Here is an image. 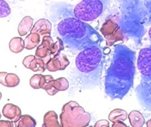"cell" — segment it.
Returning <instances> with one entry per match:
<instances>
[{
	"mask_svg": "<svg viewBox=\"0 0 151 127\" xmlns=\"http://www.w3.org/2000/svg\"><path fill=\"white\" fill-rule=\"evenodd\" d=\"M135 60L133 50L124 45H114L104 78L105 93L111 99H122L133 86Z\"/></svg>",
	"mask_w": 151,
	"mask_h": 127,
	"instance_id": "obj_1",
	"label": "cell"
},
{
	"mask_svg": "<svg viewBox=\"0 0 151 127\" xmlns=\"http://www.w3.org/2000/svg\"><path fill=\"white\" fill-rule=\"evenodd\" d=\"M57 29L63 42L74 50L82 51L93 46H100L103 41L101 35L90 25L75 17L61 20Z\"/></svg>",
	"mask_w": 151,
	"mask_h": 127,
	"instance_id": "obj_2",
	"label": "cell"
},
{
	"mask_svg": "<svg viewBox=\"0 0 151 127\" xmlns=\"http://www.w3.org/2000/svg\"><path fill=\"white\" fill-rule=\"evenodd\" d=\"M104 63L103 50L100 46H93L80 51L76 58L78 71L85 74L100 72Z\"/></svg>",
	"mask_w": 151,
	"mask_h": 127,
	"instance_id": "obj_3",
	"label": "cell"
},
{
	"mask_svg": "<svg viewBox=\"0 0 151 127\" xmlns=\"http://www.w3.org/2000/svg\"><path fill=\"white\" fill-rule=\"evenodd\" d=\"M60 119L61 127H87L91 115L77 102L71 101L63 105Z\"/></svg>",
	"mask_w": 151,
	"mask_h": 127,
	"instance_id": "obj_4",
	"label": "cell"
},
{
	"mask_svg": "<svg viewBox=\"0 0 151 127\" xmlns=\"http://www.w3.org/2000/svg\"><path fill=\"white\" fill-rule=\"evenodd\" d=\"M103 0H82L74 9V17L84 22L93 21L104 12Z\"/></svg>",
	"mask_w": 151,
	"mask_h": 127,
	"instance_id": "obj_5",
	"label": "cell"
},
{
	"mask_svg": "<svg viewBox=\"0 0 151 127\" xmlns=\"http://www.w3.org/2000/svg\"><path fill=\"white\" fill-rule=\"evenodd\" d=\"M136 92L140 105L151 112V77L143 76Z\"/></svg>",
	"mask_w": 151,
	"mask_h": 127,
	"instance_id": "obj_6",
	"label": "cell"
},
{
	"mask_svg": "<svg viewBox=\"0 0 151 127\" xmlns=\"http://www.w3.org/2000/svg\"><path fill=\"white\" fill-rule=\"evenodd\" d=\"M137 66L142 76L151 77V47L140 50L137 59Z\"/></svg>",
	"mask_w": 151,
	"mask_h": 127,
	"instance_id": "obj_7",
	"label": "cell"
},
{
	"mask_svg": "<svg viewBox=\"0 0 151 127\" xmlns=\"http://www.w3.org/2000/svg\"><path fill=\"white\" fill-rule=\"evenodd\" d=\"M51 58L42 59L35 55H28L25 57L22 61V64L27 68L34 72L40 71L44 72L47 69V63Z\"/></svg>",
	"mask_w": 151,
	"mask_h": 127,
	"instance_id": "obj_8",
	"label": "cell"
},
{
	"mask_svg": "<svg viewBox=\"0 0 151 127\" xmlns=\"http://www.w3.org/2000/svg\"><path fill=\"white\" fill-rule=\"evenodd\" d=\"M70 64V61L64 54L60 53L52 56L47 63V69L50 72L64 70Z\"/></svg>",
	"mask_w": 151,
	"mask_h": 127,
	"instance_id": "obj_9",
	"label": "cell"
},
{
	"mask_svg": "<svg viewBox=\"0 0 151 127\" xmlns=\"http://www.w3.org/2000/svg\"><path fill=\"white\" fill-rule=\"evenodd\" d=\"M52 29V24L47 19L38 20L31 29V32L38 34L41 36L50 35Z\"/></svg>",
	"mask_w": 151,
	"mask_h": 127,
	"instance_id": "obj_10",
	"label": "cell"
},
{
	"mask_svg": "<svg viewBox=\"0 0 151 127\" xmlns=\"http://www.w3.org/2000/svg\"><path fill=\"white\" fill-rule=\"evenodd\" d=\"M2 115L6 118L15 122L21 116V110L15 105L6 103L2 108Z\"/></svg>",
	"mask_w": 151,
	"mask_h": 127,
	"instance_id": "obj_11",
	"label": "cell"
},
{
	"mask_svg": "<svg viewBox=\"0 0 151 127\" xmlns=\"http://www.w3.org/2000/svg\"><path fill=\"white\" fill-rule=\"evenodd\" d=\"M20 79L13 73L0 72V83L8 88H14L19 85Z\"/></svg>",
	"mask_w": 151,
	"mask_h": 127,
	"instance_id": "obj_12",
	"label": "cell"
},
{
	"mask_svg": "<svg viewBox=\"0 0 151 127\" xmlns=\"http://www.w3.org/2000/svg\"><path fill=\"white\" fill-rule=\"evenodd\" d=\"M54 79L52 76L50 75H42L40 81V88L44 89L50 95H54L58 91H57L54 87Z\"/></svg>",
	"mask_w": 151,
	"mask_h": 127,
	"instance_id": "obj_13",
	"label": "cell"
},
{
	"mask_svg": "<svg viewBox=\"0 0 151 127\" xmlns=\"http://www.w3.org/2000/svg\"><path fill=\"white\" fill-rule=\"evenodd\" d=\"M42 127H61L58 121V115L54 111H50L45 113Z\"/></svg>",
	"mask_w": 151,
	"mask_h": 127,
	"instance_id": "obj_14",
	"label": "cell"
},
{
	"mask_svg": "<svg viewBox=\"0 0 151 127\" xmlns=\"http://www.w3.org/2000/svg\"><path fill=\"white\" fill-rule=\"evenodd\" d=\"M130 123L132 127H142L145 122L143 115L138 111H132L128 115Z\"/></svg>",
	"mask_w": 151,
	"mask_h": 127,
	"instance_id": "obj_15",
	"label": "cell"
},
{
	"mask_svg": "<svg viewBox=\"0 0 151 127\" xmlns=\"http://www.w3.org/2000/svg\"><path fill=\"white\" fill-rule=\"evenodd\" d=\"M33 25V19L29 16H25L20 22L18 32L20 36H25L31 30Z\"/></svg>",
	"mask_w": 151,
	"mask_h": 127,
	"instance_id": "obj_16",
	"label": "cell"
},
{
	"mask_svg": "<svg viewBox=\"0 0 151 127\" xmlns=\"http://www.w3.org/2000/svg\"><path fill=\"white\" fill-rule=\"evenodd\" d=\"M41 36L35 32H31L24 39L25 48L31 50L35 48L40 43Z\"/></svg>",
	"mask_w": 151,
	"mask_h": 127,
	"instance_id": "obj_17",
	"label": "cell"
},
{
	"mask_svg": "<svg viewBox=\"0 0 151 127\" xmlns=\"http://www.w3.org/2000/svg\"><path fill=\"white\" fill-rule=\"evenodd\" d=\"M15 123V127H35L37 122L35 120L29 115H23Z\"/></svg>",
	"mask_w": 151,
	"mask_h": 127,
	"instance_id": "obj_18",
	"label": "cell"
},
{
	"mask_svg": "<svg viewBox=\"0 0 151 127\" xmlns=\"http://www.w3.org/2000/svg\"><path fill=\"white\" fill-rule=\"evenodd\" d=\"M9 48L12 52L19 53L25 48L24 40L21 37H14L11 39L9 43Z\"/></svg>",
	"mask_w": 151,
	"mask_h": 127,
	"instance_id": "obj_19",
	"label": "cell"
},
{
	"mask_svg": "<svg viewBox=\"0 0 151 127\" xmlns=\"http://www.w3.org/2000/svg\"><path fill=\"white\" fill-rule=\"evenodd\" d=\"M127 118V113L121 109H115L109 115V119L113 123L118 121H124Z\"/></svg>",
	"mask_w": 151,
	"mask_h": 127,
	"instance_id": "obj_20",
	"label": "cell"
},
{
	"mask_svg": "<svg viewBox=\"0 0 151 127\" xmlns=\"http://www.w3.org/2000/svg\"><path fill=\"white\" fill-rule=\"evenodd\" d=\"M53 85L57 91H64L68 88L69 83L66 78L61 77L54 79Z\"/></svg>",
	"mask_w": 151,
	"mask_h": 127,
	"instance_id": "obj_21",
	"label": "cell"
},
{
	"mask_svg": "<svg viewBox=\"0 0 151 127\" xmlns=\"http://www.w3.org/2000/svg\"><path fill=\"white\" fill-rule=\"evenodd\" d=\"M64 46L63 41L61 38L57 37V41L55 42H54L50 52L51 56H54L56 55L59 54L63 50H64Z\"/></svg>",
	"mask_w": 151,
	"mask_h": 127,
	"instance_id": "obj_22",
	"label": "cell"
},
{
	"mask_svg": "<svg viewBox=\"0 0 151 127\" xmlns=\"http://www.w3.org/2000/svg\"><path fill=\"white\" fill-rule=\"evenodd\" d=\"M35 56L42 59L51 58V55L50 54V51L47 49L46 48L41 46V45H38L37 48L35 53Z\"/></svg>",
	"mask_w": 151,
	"mask_h": 127,
	"instance_id": "obj_23",
	"label": "cell"
},
{
	"mask_svg": "<svg viewBox=\"0 0 151 127\" xmlns=\"http://www.w3.org/2000/svg\"><path fill=\"white\" fill-rule=\"evenodd\" d=\"M11 12V8L8 4L4 0H0V18L8 16Z\"/></svg>",
	"mask_w": 151,
	"mask_h": 127,
	"instance_id": "obj_24",
	"label": "cell"
},
{
	"mask_svg": "<svg viewBox=\"0 0 151 127\" xmlns=\"http://www.w3.org/2000/svg\"><path fill=\"white\" fill-rule=\"evenodd\" d=\"M42 76V74H35L29 80V85L33 89H40L39 83Z\"/></svg>",
	"mask_w": 151,
	"mask_h": 127,
	"instance_id": "obj_25",
	"label": "cell"
},
{
	"mask_svg": "<svg viewBox=\"0 0 151 127\" xmlns=\"http://www.w3.org/2000/svg\"><path fill=\"white\" fill-rule=\"evenodd\" d=\"M54 44V41L50 35H45L42 37V42L40 44L41 46L46 48L50 51Z\"/></svg>",
	"mask_w": 151,
	"mask_h": 127,
	"instance_id": "obj_26",
	"label": "cell"
},
{
	"mask_svg": "<svg viewBox=\"0 0 151 127\" xmlns=\"http://www.w3.org/2000/svg\"><path fill=\"white\" fill-rule=\"evenodd\" d=\"M94 127H110V126H109V123L107 120L102 119L96 122Z\"/></svg>",
	"mask_w": 151,
	"mask_h": 127,
	"instance_id": "obj_27",
	"label": "cell"
},
{
	"mask_svg": "<svg viewBox=\"0 0 151 127\" xmlns=\"http://www.w3.org/2000/svg\"><path fill=\"white\" fill-rule=\"evenodd\" d=\"M144 5L148 12L150 21H151V0H144Z\"/></svg>",
	"mask_w": 151,
	"mask_h": 127,
	"instance_id": "obj_28",
	"label": "cell"
},
{
	"mask_svg": "<svg viewBox=\"0 0 151 127\" xmlns=\"http://www.w3.org/2000/svg\"><path fill=\"white\" fill-rule=\"evenodd\" d=\"M0 127H14L13 122L11 121L0 120Z\"/></svg>",
	"mask_w": 151,
	"mask_h": 127,
	"instance_id": "obj_29",
	"label": "cell"
},
{
	"mask_svg": "<svg viewBox=\"0 0 151 127\" xmlns=\"http://www.w3.org/2000/svg\"><path fill=\"white\" fill-rule=\"evenodd\" d=\"M111 127H129L123 121H118L113 123Z\"/></svg>",
	"mask_w": 151,
	"mask_h": 127,
	"instance_id": "obj_30",
	"label": "cell"
},
{
	"mask_svg": "<svg viewBox=\"0 0 151 127\" xmlns=\"http://www.w3.org/2000/svg\"><path fill=\"white\" fill-rule=\"evenodd\" d=\"M146 126H147V127H151V119H150L146 122Z\"/></svg>",
	"mask_w": 151,
	"mask_h": 127,
	"instance_id": "obj_31",
	"label": "cell"
},
{
	"mask_svg": "<svg viewBox=\"0 0 151 127\" xmlns=\"http://www.w3.org/2000/svg\"><path fill=\"white\" fill-rule=\"evenodd\" d=\"M148 34H149V36L151 40V27L149 28V32H148Z\"/></svg>",
	"mask_w": 151,
	"mask_h": 127,
	"instance_id": "obj_32",
	"label": "cell"
},
{
	"mask_svg": "<svg viewBox=\"0 0 151 127\" xmlns=\"http://www.w3.org/2000/svg\"><path fill=\"white\" fill-rule=\"evenodd\" d=\"M1 98H2V93H1V92H0V100L1 99Z\"/></svg>",
	"mask_w": 151,
	"mask_h": 127,
	"instance_id": "obj_33",
	"label": "cell"
},
{
	"mask_svg": "<svg viewBox=\"0 0 151 127\" xmlns=\"http://www.w3.org/2000/svg\"><path fill=\"white\" fill-rule=\"evenodd\" d=\"M1 118V113H0V119Z\"/></svg>",
	"mask_w": 151,
	"mask_h": 127,
	"instance_id": "obj_34",
	"label": "cell"
},
{
	"mask_svg": "<svg viewBox=\"0 0 151 127\" xmlns=\"http://www.w3.org/2000/svg\"><path fill=\"white\" fill-rule=\"evenodd\" d=\"M18 1H25V0H18Z\"/></svg>",
	"mask_w": 151,
	"mask_h": 127,
	"instance_id": "obj_35",
	"label": "cell"
},
{
	"mask_svg": "<svg viewBox=\"0 0 151 127\" xmlns=\"http://www.w3.org/2000/svg\"><path fill=\"white\" fill-rule=\"evenodd\" d=\"M89 127H93V126H89Z\"/></svg>",
	"mask_w": 151,
	"mask_h": 127,
	"instance_id": "obj_36",
	"label": "cell"
},
{
	"mask_svg": "<svg viewBox=\"0 0 151 127\" xmlns=\"http://www.w3.org/2000/svg\"><path fill=\"white\" fill-rule=\"evenodd\" d=\"M47 1H48V0H47Z\"/></svg>",
	"mask_w": 151,
	"mask_h": 127,
	"instance_id": "obj_37",
	"label": "cell"
},
{
	"mask_svg": "<svg viewBox=\"0 0 151 127\" xmlns=\"http://www.w3.org/2000/svg\"></svg>",
	"mask_w": 151,
	"mask_h": 127,
	"instance_id": "obj_38",
	"label": "cell"
}]
</instances>
